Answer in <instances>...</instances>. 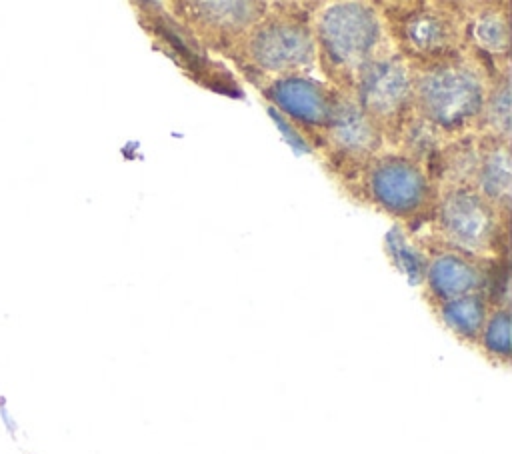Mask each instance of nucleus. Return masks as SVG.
<instances>
[{
    "label": "nucleus",
    "instance_id": "nucleus-13",
    "mask_svg": "<svg viewBox=\"0 0 512 454\" xmlns=\"http://www.w3.org/2000/svg\"><path fill=\"white\" fill-rule=\"evenodd\" d=\"M204 10H194V16L202 18V26L210 30H226V32H236L246 28L248 24L254 22V16L258 18L260 12L254 8H260L258 4H248V2H226V4H198Z\"/></svg>",
    "mask_w": 512,
    "mask_h": 454
},
{
    "label": "nucleus",
    "instance_id": "nucleus-3",
    "mask_svg": "<svg viewBox=\"0 0 512 454\" xmlns=\"http://www.w3.org/2000/svg\"><path fill=\"white\" fill-rule=\"evenodd\" d=\"M366 184L372 202L396 216H414L432 198V184L424 170L398 154L378 158L368 170Z\"/></svg>",
    "mask_w": 512,
    "mask_h": 454
},
{
    "label": "nucleus",
    "instance_id": "nucleus-4",
    "mask_svg": "<svg viewBox=\"0 0 512 454\" xmlns=\"http://www.w3.org/2000/svg\"><path fill=\"white\" fill-rule=\"evenodd\" d=\"M438 218L444 234L468 252H486L498 244L496 208L466 186L444 196Z\"/></svg>",
    "mask_w": 512,
    "mask_h": 454
},
{
    "label": "nucleus",
    "instance_id": "nucleus-10",
    "mask_svg": "<svg viewBox=\"0 0 512 454\" xmlns=\"http://www.w3.org/2000/svg\"><path fill=\"white\" fill-rule=\"evenodd\" d=\"M328 128L334 144L346 152L372 150L378 144L372 120L350 102L336 100Z\"/></svg>",
    "mask_w": 512,
    "mask_h": 454
},
{
    "label": "nucleus",
    "instance_id": "nucleus-12",
    "mask_svg": "<svg viewBox=\"0 0 512 454\" xmlns=\"http://www.w3.org/2000/svg\"><path fill=\"white\" fill-rule=\"evenodd\" d=\"M440 316L444 324L454 330L458 336L474 340L486 318V304L484 298L478 294H466L460 298L446 300L440 308Z\"/></svg>",
    "mask_w": 512,
    "mask_h": 454
},
{
    "label": "nucleus",
    "instance_id": "nucleus-16",
    "mask_svg": "<svg viewBox=\"0 0 512 454\" xmlns=\"http://www.w3.org/2000/svg\"><path fill=\"white\" fill-rule=\"evenodd\" d=\"M488 112V122L492 128L502 134V140L506 142L508 138V128H510V94H508V80L502 82V86L494 88V94L490 98V104L486 108Z\"/></svg>",
    "mask_w": 512,
    "mask_h": 454
},
{
    "label": "nucleus",
    "instance_id": "nucleus-8",
    "mask_svg": "<svg viewBox=\"0 0 512 454\" xmlns=\"http://www.w3.org/2000/svg\"><path fill=\"white\" fill-rule=\"evenodd\" d=\"M402 44L428 60L448 58L458 44V22L446 10H412L400 22Z\"/></svg>",
    "mask_w": 512,
    "mask_h": 454
},
{
    "label": "nucleus",
    "instance_id": "nucleus-15",
    "mask_svg": "<svg viewBox=\"0 0 512 454\" xmlns=\"http://www.w3.org/2000/svg\"><path fill=\"white\" fill-rule=\"evenodd\" d=\"M482 346L494 358H510V314L506 308L496 310L482 334Z\"/></svg>",
    "mask_w": 512,
    "mask_h": 454
},
{
    "label": "nucleus",
    "instance_id": "nucleus-9",
    "mask_svg": "<svg viewBox=\"0 0 512 454\" xmlns=\"http://www.w3.org/2000/svg\"><path fill=\"white\" fill-rule=\"evenodd\" d=\"M428 286L440 300H452L474 294L482 286V274L468 258L448 252L432 260L428 268Z\"/></svg>",
    "mask_w": 512,
    "mask_h": 454
},
{
    "label": "nucleus",
    "instance_id": "nucleus-6",
    "mask_svg": "<svg viewBox=\"0 0 512 454\" xmlns=\"http://www.w3.org/2000/svg\"><path fill=\"white\" fill-rule=\"evenodd\" d=\"M362 72L358 96L364 114L372 122L398 118L412 98V80L404 64L398 58H378Z\"/></svg>",
    "mask_w": 512,
    "mask_h": 454
},
{
    "label": "nucleus",
    "instance_id": "nucleus-1",
    "mask_svg": "<svg viewBox=\"0 0 512 454\" xmlns=\"http://www.w3.org/2000/svg\"><path fill=\"white\" fill-rule=\"evenodd\" d=\"M412 96L426 120L456 130L482 114L486 90L474 68L454 58H442L420 70L412 82Z\"/></svg>",
    "mask_w": 512,
    "mask_h": 454
},
{
    "label": "nucleus",
    "instance_id": "nucleus-2",
    "mask_svg": "<svg viewBox=\"0 0 512 454\" xmlns=\"http://www.w3.org/2000/svg\"><path fill=\"white\" fill-rule=\"evenodd\" d=\"M318 44L326 62L342 72L364 70L374 60L380 22L370 6L332 4L318 20Z\"/></svg>",
    "mask_w": 512,
    "mask_h": 454
},
{
    "label": "nucleus",
    "instance_id": "nucleus-5",
    "mask_svg": "<svg viewBox=\"0 0 512 454\" xmlns=\"http://www.w3.org/2000/svg\"><path fill=\"white\" fill-rule=\"evenodd\" d=\"M248 52L264 70L294 72L314 60V38L310 30L294 20H268L258 24L248 40Z\"/></svg>",
    "mask_w": 512,
    "mask_h": 454
},
{
    "label": "nucleus",
    "instance_id": "nucleus-14",
    "mask_svg": "<svg viewBox=\"0 0 512 454\" xmlns=\"http://www.w3.org/2000/svg\"><path fill=\"white\" fill-rule=\"evenodd\" d=\"M476 44L488 52H504L508 48V22L498 12H484L470 28Z\"/></svg>",
    "mask_w": 512,
    "mask_h": 454
},
{
    "label": "nucleus",
    "instance_id": "nucleus-7",
    "mask_svg": "<svg viewBox=\"0 0 512 454\" xmlns=\"http://www.w3.org/2000/svg\"><path fill=\"white\" fill-rule=\"evenodd\" d=\"M266 94L284 114L308 126H328L336 104V98L318 82L298 74L276 78Z\"/></svg>",
    "mask_w": 512,
    "mask_h": 454
},
{
    "label": "nucleus",
    "instance_id": "nucleus-11",
    "mask_svg": "<svg viewBox=\"0 0 512 454\" xmlns=\"http://www.w3.org/2000/svg\"><path fill=\"white\" fill-rule=\"evenodd\" d=\"M478 184L484 198L494 206L508 208L510 202V154L506 142L494 144L478 164Z\"/></svg>",
    "mask_w": 512,
    "mask_h": 454
}]
</instances>
